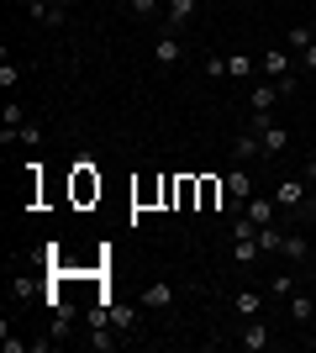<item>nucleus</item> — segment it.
<instances>
[{"label": "nucleus", "mask_w": 316, "mask_h": 353, "mask_svg": "<svg viewBox=\"0 0 316 353\" xmlns=\"http://www.w3.org/2000/svg\"><path fill=\"white\" fill-rule=\"evenodd\" d=\"M253 127H258V137H264V153H274V159H280V153H285V148H290V127H280V121H269V117H264V111H253Z\"/></svg>", "instance_id": "nucleus-1"}, {"label": "nucleus", "mask_w": 316, "mask_h": 353, "mask_svg": "<svg viewBox=\"0 0 316 353\" xmlns=\"http://www.w3.org/2000/svg\"><path fill=\"white\" fill-rule=\"evenodd\" d=\"M153 63H158V69H180V63H185V43H180V32H164V37L153 43Z\"/></svg>", "instance_id": "nucleus-2"}, {"label": "nucleus", "mask_w": 316, "mask_h": 353, "mask_svg": "<svg viewBox=\"0 0 316 353\" xmlns=\"http://www.w3.org/2000/svg\"><path fill=\"white\" fill-rule=\"evenodd\" d=\"M274 201H280L285 211H301L306 206V179H295V174L280 179V185H274Z\"/></svg>", "instance_id": "nucleus-3"}, {"label": "nucleus", "mask_w": 316, "mask_h": 353, "mask_svg": "<svg viewBox=\"0 0 316 353\" xmlns=\"http://www.w3.org/2000/svg\"><path fill=\"white\" fill-rule=\"evenodd\" d=\"M238 343H242V348H248V353H264V348H269V327H264V316H253V322H248V327H242V332H238Z\"/></svg>", "instance_id": "nucleus-4"}, {"label": "nucleus", "mask_w": 316, "mask_h": 353, "mask_svg": "<svg viewBox=\"0 0 316 353\" xmlns=\"http://www.w3.org/2000/svg\"><path fill=\"white\" fill-rule=\"evenodd\" d=\"M258 69L269 74V79H290V48H264Z\"/></svg>", "instance_id": "nucleus-5"}, {"label": "nucleus", "mask_w": 316, "mask_h": 353, "mask_svg": "<svg viewBox=\"0 0 316 353\" xmlns=\"http://www.w3.org/2000/svg\"><path fill=\"white\" fill-rule=\"evenodd\" d=\"M137 301H143L148 311H169V306H174V285H169V280H153L148 290L137 295Z\"/></svg>", "instance_id": "nucleus-6"}, {"label": "nucleus", "mask_w": 316, "mask_h": 353, "mask_svg": "<svg viewBox=\"0 0 316 353\" xmlns=\"http://www.w3.org/2000/svg\"><path fill=\"white\" fill-rule=\"evenodd\" d=\"M27 16L43 21V27H63V21H69V11H63V6H48V0H27Z\"/></svg>", "instance_id": "nucleus-7"}, {"label": "nucleus", "mask_w": 316, "mask_h": 353, "mask_svg": "<svg viewBox=\"0 0 316 353\" xmlns=\"http://www.w3.org/2000/svg\"><path fill=\"white\" fill-rule=\"evenodd\" d=\"M242 216H253L258 227H269V221L280 216V201H274V195H253V201L242 206Z\"/></svg>", "instance_id": "nucleus-8"}, {"label": "nucleus", "mask_w": 316, "mask_h": 353, "mask_svg": "<svg viewBox=\"0 0 316 353\" xmlns=\"http://www.w3.org/2000/svg\"><path fill=\"white\" fill-rule=\"evenodd\" d=\"M253 153H264V137H258V127L248 121V132H238V143H232V159H238V163H248Z\"/></svg>", "instance_id": "nucleus-9"}, {"label": "nucleus", "mask_w": 316, "mask_h": 353, "mask_svg": "<svg viewBox=\"0 0 316 353\" xmlns=\"http://www.w3.org/2000/svg\"><path fill=\"white\" fill-rule=\"evenodd\" d=\"M190 16H196V0H169V6H164L169 32H185V27H190Z\"/></svg>", "instance_id": "nucleus-10"}, {"label": "nucleus", "mask_w": 316, "mask_h": 353, "mask_svg": "<svg viewBox=\"0 0 316 353\" xmlns=\"http://www.w3.org/2000/svg\"><path fill=\"white\" fill-rule=\"evenodd\" d=\"M232 306H238L242 322H253V316H264V290H238V295H232Z\"/></svg>", "instance_id": "nucleus-11"}, {"label": "nucleus", "mask_w": 316, "mask_h": 353, "mask_svg": "<svg viewBox=\"0 0 316 353\" xmlns=\"http://www.w3.org/2000/svg\"><path fill=\"white\" fill-rule=\"evenodd\" d=\"M258 253H264V248H258V237H232V264H238V269L258 264Z\"/></svg>", "instance_id": "nucleus-12"}, {"label": "nucleus", "mask_w": 316, "mask_h": 353, "mask_svg": "<svg viewBox=\"0 0 316 353\" xmlns=\"http://www.w3.org/2000/svg\"><path fill=\"white\" fill-rule=\"evenodd\" d=\"M274 101H280V85H274V79H269V85H253V90H248V105H253V111H264V117L274 111Z\"/></svg>", "instance_id": "nucleus-13"}, {"label": "nucleus", "mask_w": 316, "mask_h": 353, "mask_svg": "<svg viewBox=\"0 0 316 353\" xmlns=\"http://www.w3.org/2000/svg\"><path fill=\"white\" fill-rule=\"evenodd\" d=\"M227 190H232V206H248V201H253V179L242 174V169H232V179H227Z\"/></svg>", "instance_id": "nucleus-14"}, {"label": "nucleus", "mask_w": 316, "mask_h": 353, "mask_svg": "<svg viewBox=\"0 0 316 353\" xmlns=\"http://www.w3.org/2000/svg\"><path fill=\"white\" fill-rule=\"evenodd\" d=\"M285 227H274V221H269V227H258V248H264V253H280V248H285Z\"/></svg>", "instance_id": "nucleus-15"}, {"label": "nucleus", "mask_w": 316, "mask_h": 353, "mask_svg": "<svg viewBox=\"0 0 316 353\" xmlns=\"http://www.w3.org/2000/svg\"><path fill=\"white\" fill-rule=\"evenodd\" d=\"M258 63H253V53H227V79H248Z\"/></svg>", "instance_id": "nucleus-16"}, {"label": "nucleus", "mask_w": 316, "mask_h": 353, "mask_svg": "<svg viewBox=\"0 0 316 353\" xmlns=\"http://www.w3.org/2000/svg\"><path fill=\"white\" fill-rule=\"evenodd\" d=\"M290 316H295V322H311V316H316V295L311 290L290 295Z\"/></svg>", "instance_id": "nucleus-17"}, {"label": "nucleus", "mask_w": 316, "mask_h": 353, "mask_svg": "<svg viewBox=\"0 0 316 353\" xmlns=\"http://www.w3.org/2000/svg\"><path fill=\"white\" fill-rule=\"evenodd\" d=\"M196 195H200V179H190V174H185L180 185H174V201H180V211H190V206H196Z\"/></svg>", "instance_id": "nucleus-18"}, {"label": "nucleus", "mask_w": 316, "mask_h": 353, "mask_svg": "<svg viewBox=\"0 0 316 353\" xmlns=\"http://www.w3.org/2000/svg\"><path fill=\"white\" fill-rule=\"evenodd\" d=\"M121 343V332L116 327H90V348H101V353H111Z\"/></svg>", "instance_id": "nucleus-19"}, {"label": "nucleus", "mask_w": 316, "mask_h": 353, "mask_svg": "<svg viewBox=\"0 0 316 353\" xmlns=\"http://www.w3.org/2000/svg\"><path fill=\"white\" fill-rule=\"evenodd\" d=\"M105 322L116 327V332H132V306H116V301H111V306H105Z\"/></svg>", "instance_id": "nucleus-20"}, {"label": "nucleus", "mask_w": 316, "mask_h": 353, "mask_svg": "<svg viewBox=\"0 0 316 353\" xmlns=\"http://www.w3.org/2000/svg\"><path fill=\"white\" fill-rule=\"evenodd\" d=\"M0 127H27V111H21V101H6V111H0Z\"/></svg>", "instance_id": "nucleus-21"}, {"label": "nucleus", "mask_w": 316, "mask_h": 353, "mask_svg": "<svg viewBox=\"0 0 316 353\" xmlns=\"http://www.w3.org/2000/svg\"><path fill=\"white\" fill-rule=\"evenodd\" d=\"M295 290H301V280H295L290 269H285V274H274V280H269V295H295Z\"/></svg>", "instance_id": "nucleus-22"}, {"label": "nucleus", "mask_w": 316, "mask_h": 353, "mask_svg": "<svg viewBox=\"0 0 316 353\" xmlns=\"http://www.w3.org/2000/svg\"><path fill=\"white\" fill-rule=\"evenodd\" d=\"M280 253H285L290 264H306V237H295V232H290V237H285V248H280Z\"/></svg>", "instance_id": "nucleus-23"}, {"label": "nucleus", "mask_w": 316, "mask_h": 353, "mask_svg": "<svg viewBox=\"0 0 316 353\" xmlns=\"http://www.w3.org/2000/svg\"><path fill=\"white\" fill-rule=\"evenodd\" d=\"M285 43L295 48V53H306V48H311L316 37H311V32H306V27H290V32H285Z\"/></svg>", "instance_id": "nucleus-24"}, {"label": "nucleus", "mask_w": 316, "mask_h": 353, "mask_svg": "<svg viewBox=\"0 0 316 353\" xmlns=\"http://www.w3.org/2000/svg\"><path fill=\"white\" fill-rule=\"evenodd\" d=\"M16 79H21V69H16V63H11V53H0V85L11 90Z\"/></svg>", "instance_id": "nucleus-25"}, {"label": "nucleus", "mask_w": 316, "mask_h": 353, "mask_svg": "<svg viewBox=\"0 0 316 353\" xmlns=\"http://www.w3.org/2000/svg\"><path fill=\"white\" fill-rule=\"evenodd\" d=\"M200 201H206V206H216V201H222V185H216V179H200Z\"/></svg>", "instance_id": "nucleus-26"}, {"label": "nucleus", "mask_w": 316, "mask_h": 353, "mask_svg": "<svg viewBox=\"0 0 316 353\" xmlns=\"http://www.w3.org/2000/svg\"><path fill=\"white\" fill-rule=\"evenodd\" d=\"M74 190H79V201H90V195H101V179H90V174H79V185H74Z\"/></svg>", "instance_id": "nucleus-27"}, {"label": "nucleus", "mask_w": 316, "mask_h": 353, "mask_svg": "<svg viewBox=\"0 0 316 353\" xmlns=\"http://www.w3.org/2000/svg\"><path fill=\"white\" fill-rule=\"evenodd\" d=\"M206 74H211V79H222V74H227V59H222V53H206Z\"/></svg>", "instance_id": "nucleus-28"}, {"label": "nucleus", "mask_w": 316, "mask_h": 353, "mask_svg": "<svg viewBox=\"0 0 316 353\" xmlns=\"http://www.w3.org/2000/svg\"><path fill=\"white\" fill-rule=\"evenodd\" d=\"M158 6H164V0H132V11H137V16H158Z\"/></svg>", "instance_id": "nucleus-29"}, {"label": "nucleus", "mask_w": 316, "mask_h": 353, "mask_svg": "<svg viewBox=\"0 0 316 353\" xmlns=\"http://www.w3.org/2000/svg\"><path fill=\"white\" fill-rule=\"evenodd\" d=\"M301 59H306V69H311V74H316V43H311V48H306Z\"/></svg>", "instance_id": "nucleus-30"}, {"label": "nucleus", "mask_w": 316, "mask_h": 353, "mask_svg": "<svg viewBox=\"0 0 316 353\" xmlns=\"http://www.w3.org/2000/svg\"><path fill=\"white\" fill-rule=\"evenodd\" d=\"M301 216H311V221H316V195H306V206H301Z\"/></svg>", "instance_id": "nucleus-31"}, {"label": "nucleus", "mask_w": 316, "mask_h": 353, "mask_svg": "<svg viewBox=\"0 0 316 353\" xmlns=\"http://www.w3.org/2000/svg\"><path fill=\"white\" fill-rule=\"evenodd\" d=\"M306 179H311V185H316V159H306Z\"/></svg>", "instance_id": "nucleus-32"}, {"label": "nucleus", "mask_w": 316, "mask_h": 353, "mask_svg": "<svg viewBox=\"0 0 316 353\" xmlns=\"http://www.w3.org/2000/svg\"><path fill=\"white\" fill-rule=\"evenodd\" d=\"M53 6H69V0H53Z\"/></svg>", "instance_id": "nucleus-33"}, {"label": "nucleus", "mask_w": 316, "mask_h": 353, "mask_svg": "<svg viewBox=\"0 0 316 353\" xmlns=\"http://www.w3.org/2000/svg\"><path fill=\"white\" fill-rule=\"evenodd\" d=\"M121 6H132V0H121Z\"/></svg>", "instance_id": "nucleus-34"}, {"label": "nucleus", "mask_w": 316, "mask_h": 353, "mask_svg": "<svg viewBox=\"0 0 316 353\" xmlns=\"http://www.w3.org/2000/svg\"><path fill=\"white\" fill-rule=\"evenodd\" d=\"M311 290H316V280H311Z\"/></svg>", "instance_id": "nucleus-35"}, {"label": "nucleus", "mask_w": 316, "mask_h": 353, "mask_svg": "<svg viewBox=\"0 0 316 353\" xmlns=\"http://www.w3.org/2000/svg\"><path fill=\"white\" fill-rule=\"evenodd\" d=\"M164 6H169V0H164Z\"/></svg>", "instance_id": "nucleus-36"}, {"label": "nucleus", "mask_w": 316, "mask_h": 353, "mask_svg": "<svg viewBox=\"0 0 316 353\" xmlns=\"http://www.w3.org/2000/svg\"><path fill=\"white\" fill-rule=\"evenodd\" d=\"M311 195H316V190H311Z\"/></svg>", "instance_id": "nucleus-37"}]
</instances>
